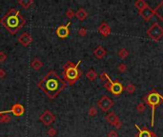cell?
<instances>
[{
  "label": "cell",
  "mask_w": 163,
  "mask_h": 137,
  "mask_svg": "<svg viewBox=\"0 0 163 137\" xmlns=\"http://www.w3.org/2000/svg\"><path fill=\"white\" fill-rule=\"evenodd\" d=\"M66 82L59 77L55 71H50L44 77L37 83V87L47 95L54 100L56 96L66 88Z\"/></svg>",
  "instance_id": "obj_1"
},
{
  "label": "cell",
  "mask_w": 163,
  "mask_h": 137,
  "mask_svg": "<svg viewBox=\"0 0 163 137\" xmlns=\"http://www.w3.org/2000/svg\"><path fill=\"white\" fill-rule=\"evenodd\" d=\"M0 23L11 34H16L26 23V19L16 9H11L0 19Z\"/></svg>",
  "instance_id": "obj_2"
},
{
  "label": "cell",
  "mask_w": 163,
  "mask_h": 137,
  "mask_svg": "<svg viewBox=\"0 0 163 137\" xmlns=\"http://www.w3.org/2000/svg\"><path fill=\"white\" fill-rule=\"evenodd\" d=\"M81 64V60H79L77 63H73L72 61H67L66 64L63 66L62 75L65 82L69 85H74L77 80L81 77L82 72L79 68V65Z\"/></svg>",
  "instance_id": "obj_3"
},
{
  "label": "cell",
  "mask_w": 163,
  "mask_h": 137,
  "mask_svg": "<svg viewBox=\"0 0 163 137\" xmlns=\"http://www.w3.org/2000/svg\"><path fill=\"white\" fill-rule=\"evenodd\" d=\"M163 96H161L157 91L153 90L151 91L150 93H148L145 97H144V100L147 103V105H149L152 108V122H151V126L153 127L154 126V109L155 107L158 106L162 101Z\"/></svg>",
  "instance_id": "obj_4"
},
{
  "label": "cell",
  "mask_w": 163,
  "mask_h": 137,
  "mask_svg": "<svg viewBox=\"0 0 163 137\" xmlns=\"http://www.w3.org/2000/svg\"><path fill=\"white\" fill-rule=\"evenodd\" d=\"M146 33L151 39L157 41L160 39L161 37H163V28L158 24V23H154V24L147 30Z\"/></svg>",
  "instance_id": "obj_5"
},
{
  "label": "cell",
  "mask_w": 163,
  "mask_h": 137,
  "mask_svg": "<svg viewBox=\"0 0 163 137\" xmlns=\"http://www.w3.org/2000/svg\"><path fill=\"white\" fill-rule=\"evenodd\" d=\"M113 105H115V103H113V101L109 96H107V95H103L97 102V106L99 107V109L102 112H108Z\"/></svg>",
  "instance_id": "obj_6"
},
{
  "label": "cell",
  "mask_w": 163,
  "mask_h": 137,
  "mask_svg": "<svg viewBox=\"0 0 163 137\" xmlns=\"http://www.w3.org/2000/svg\"><path fill=\"white\" fill-rule=\"evenodd\" d=\"M13 113L14 116H22L25 112V108L23 105L19 104V103H17V104H14L12 108L8 110H1L0 112V114H8V113Z\"/></svg>",
  "instance_id": "obj_7"
},
{
  "label": "cell",
  "mask_w": 163,
  "mask_h": 137,
  "mask_svg": "<svg viewBox=\"0 0 163 137\" xmlns=\"http://www.w3.org/2000/svg\"><path fill=\"white\" fill-rule=\"evenodd\" d=\"M39 120L42 122L45 126H51L55 120V115L52 112L47 109L39 116Z\"/></svg>",
  "instance_id": "obj_8"
},
{
  "label": "cell",
  "mask_w": 163,
  "mask_h": 137,
  "mask_svg": "<svg viewBox=\"0 0 163 137\" xmlns=\"http://www.w3.org/2000/svg\"><path fill=\"white\" fill-rule=\"evenodd\" d=\"M109 82H110V88H109V91L117 96V95L121 94V93L123 91L124 88L122 86V84L118 81H113V80L109 77Z\"/></svg>",
  "instance_id": "obj_9"
},
{
  "label": "cell",
  "mask_w": 163,
  "mask_h": 137,
  "mask_svg": "<svg viewBox=\"0 0 163 137\" xmlns=\"http://www.w3.org/2000/svg\"><path fill=\"white\" fill-rule=\"evenodd\" d=\"M105 119L109 124L113 126L116 129H120L121 127H122V122L119 120V118L117 117V115L113 112L108 113L107 115H106Z\"/></svg>",
  "instance_id": "obj_10"
},
{
  "label": "cell",
  "mask_w": 163,
  "mask_h": 137,
  "mask_svg": "<svg viewBox=\"0 0 163 137\" xmlns=\"http://www.w3.org/2000/svg\"><path fill=\"white\" fill-rule=\"evenodd\" d=\"M71 24H72L71 22H68L66 25L59 26L58 28L56 29V35H57L59 38H61V39H65V38H67L70 34L69 27L71 26Z\"/></svg>",
  "instance_id": "obj_11"
},
{
  "label": "cell",
  "mask_w": 163,
  "mask_h": 137,
  "mask_svg": "<svg viewBox=\"0 0 163 137\" xmlns=\"http://www.w3.org/2000/svg\"><path fill=\"white\" fill-rule=\"evenodd\" d=\"M139 15L145 21H149V20H151V19H152V17L154 15V11L153 9H152V8H150L149 6H148V7L145 8V9L139 11Z\"/></svg>",
  "instance_id": "obj_12"
},
{
  "label": "cell",
  "mask_w": 163,
  "mask_h": 137,
  "mask_svg": "<svg viewBox=\"0 0 163 137\" xmlns=\"http://www.w3.org/2000/svg\"><path fill=\"white\" fill-rule=\"evenodd\" d=\"M18 42L24 47H27L33 42V37L29 32H24L18 37Z\"/></svg>",
  "instance_id": "obj_13"
},
{
  "label": "cell",
  "mask_w": 163,
  "mask_h": 137,
  "mask_svg": "<svg viewBox=\"0 0 163 137\" xmlns=\"http://www.w3.org/2000/svg\"><path fill=\"white\" fill-rule=\"evenodd\" d=\"M98 32L104 37H107L110 35V33H111V28H110V26L107 22H103L99 25V27H98Z\"/></svg>",
  "instance_id": "obj_14"
},
{
  "label": "cell",
  "mask_w": 163,
  "mask_h": 137,
  "mask_svg": "<svg viewBox=\"0 0 163 137\" xmlns=\"http://www.w3.org/2000/svg\"><path fill=\"white\" fill-rule=\"evenodd\" d=\"M135 128L138 131V134L136 135V137H152V131H149L146 127H143L141 129L137 125H135Z\"/></svg>",
  "instance_id": "obj_15"
},
{
  "label": "cell",
  "mask_w": 163,
  "mask_h": 137,
  "mask_svg": "<svg viewBox=\"0 0 163 137\" xmlns=\"http://www.w3.org/2000/svg\"><path fill=\"white\" fill-rule=\"evenodd\" d=\"M106 53H107V52H106V49L102 47V46H98L97 48H96L94 49V54L98 59L103 58V57L106 55Z\"/></svg>",
  "instance_id": "obj_16"
},
{
  "label": "cell",
  "mask_w": 163,
  "mask_h": 137,
  "mask_svg": "<svg viewBox=\"0 0 163 137\" xmlns=\"http://www.w3.org/2000/svg\"><path fill=\"white\" fill-rule=\"evenodd\" d=\"M154 15H157V16L163 22V0L157 6V8L154 10Z\"/></svg>",
  "instance_id": "obj_17"
},
{
  "label": "cell",
  "mask_w": 163,
  "mask_h": 137,
  "mask_svg": "<svg viewBox=\"0 0 163 137\" xmlns=\"http://www.w3.org/2000/svg\"><path fill=\"white\" fill-rule=\"evenodd\" d=\"M75 16H77V18L78 19V20L84 21L85 19L87 18V16H88V13H87L84 9L80 8V9H78V11L75 13Z\"/></svg>",
  "instance_id": "obj_18"
},
{
  "label": "cell",
  "mask_w": 163,
  "mask_h": 137,
  "mask_svg": "<svg viewBox=\"0 0 163 137\" xmlns=\"http://www.w3.org/2000/svg\"><path fill=\"white\" fill-rule=\"evenodd\" d=\"M31 67L35 71H38L43 67V62L38 58H33V61H32V63H31Z\"/></svg>",
  "instance_id": "obj_19"
},
{
  "label": "cell",
  "mask_w": 163,
  "mask_h": 137,
  "mask_svg": "<svg viewBox=\"0 0 163 137\" xmlns=\"http://www.w3.org/2000/svg\"><path fill=\"white\" fill-rule=\"evenodd\" d=\"M86 77L88 78L90 81H94V80L96 79V77H97V73L96 72V71L94 70H93V68H91V70H89L88 71L86 72Z\"/></svg>",
  "instance_id": "obj_20"
},
{
  "label": "cell",
  "mask_w": 163,
  "mask_h": 137,
  "mask_svg": "<svg viewBox=\"0 0 163 137\" xmlns=\"http://www.w3.org/2000/svg\"><path fill=\"white\" fill-rule=\"evenodd\" d=\"M135 6L139 11H141L143 9H145L146 7H148V4L144 1V0H137V1L135 2Z\"/></svg>",
  "instance_id": "obj_21"
},
{
  "label": "cell",
  "mask_w": 163,
  "mask_h": 137,
  "mask_svg": "<svg viewBox=\"0 0 163 137\" xmlns=\"http://www.w3.org/2000/svg\"><path fill=\"white\" fill-rule=\"evenodd\" d=\"M18 4L21 5L24 9H29V8L33 4V0H19Z\"/></svg>",
  "instance_id": "obj_22"
},
{
  "label": "cell",
  "mask_w": 163,
  "mask_h": 137,
  "mask_svg": "<svg viewBox=\"0 0 163 137\" xmlns=\"http://www.w3.org/2000/svg\"><path fill=\"white\" fill-rule=\"evenodd\" d=\"M12 120V117L8 114H0V123L1 124H6Z\"/></svg>",
  "instance_id": "obj_23"
},
{
  "label": "cell",
  "mask_w": 163,
  "mask_h": 137,
  "mask_svg": "<svg viewBox=\"0 0 163 137\" xmlns=\"http://www.w3.org/2000/svg\"><path fill=\"white\" fill-rule=\"evenodd\" d=\"M117 54H118V56L121 59H125L126 57L129 56V51L126 49H121L118 51V52H117Z\"/></svg>",
  "instance_id": "obj_24"
},
{
  "label": "cell",
  "mask_w": 163,
  "mask_h": 137,
  "mask_svg": "<svg viewBox=\"0 0 163 137\" xmlns=\"http://www.w3.org/2000/svg\"><path fill=\"white\" fill-rule=\"evenodd\" d=\"M126 91L128 93H130V94H132V93H134L135 91V90H136V88H135V86L134 85V84H128V85L126 86Z\"/></svg>",
  "instance_id": "obj_25"
},
{
  "label": "cell",
  "mask_w": 163,
  "mask_h": 137,
  "mask_svg": "<svg viewBox=\"0 0 163 137\" xmlns=\"http://www.w3.org/2000/svg\"><path fill=\"white\" fill-rule=\"evenodd\" d=\"M136 110H137V112H138L139 113L144 112L146 110V105L144 104V103L140 102L139 104L137 105V107H136Z\"/></svg>",
  "instance_id": "obj_26"
},
{
  "label": "cell",
  "mask_w": 163,
  "mask_h": 137,
  "mask_svg": "<svg viewBox=\"0 0 163 137\" xmlns=\"http://www.w3.org/2000/svg\"><path fill=\"white\" fill-rule=\"evenodd\" d=\"M47 134H48V136H50V137H55V136H56V134H57V131L54 128H51V129H48Z\"/></svg>",
  "instance_id": "obj_27"
},
{
  "label": "cell",
  "mask_w": 163,
  "mask_h": 137,
  "mask_svg": "<svg viewBox=\"0 0 163 137\" xmlns=\"http://www.w3.org/2000/svg\"><path fill=\"white\" fill-rule=\"evenodd\" d=\"M66 16L69 18V19H72L73 17H74L75 16V13L74 11L72 10V9H68L67 11H66Z\"/></svg>",
  "instance_id": "obj_28"
},
{
  "label": "cell",
  "mask_w": 163,
  "mask_h": 137,
  "mask_svg": "<svg viewBox=\"0 0 163 137\" xmlns=\"http://www.w3.org/2000/svg\"><path fill=\"white\" fill-rule=\"evenodd\" d=\"M117 70H118V71H120V72H125L127 71V65L124 63L119 64L118 66H117Z\"/></svg>",
  "instance_id": "obj_29"
},
{
  "label": "cell",
  "mask_w": 163,
  "mask_h": 137,
  "mask_svg": "<svg viewBox=\"0 0 163 137\" xmlns=\"http://www.w3.org/2000/svg\"><path fill=\"white\" fill-rule=\"evenodd\" d=\"M89 115L90 116H96L97 114V109L96 108H94V107H91V108L89 109Z\"/></svg>",
  "instance_id": "obj_30"
},
{
  "label": "cell",
  "mask_w": 163,
  "mask_h": 137,
  "mask_svg": "<svg viewBox=\"0 0 163 137\" xmlns=\"http://www.w3.org/2000/svg\"><path fill=\"white\" fill-rule=\"evenodd\" d=\"M7 59V55L4 52H0V63H4Z\"/></svg>",
  "instance_id": "obj_31"
},
{
  "label": "cell",
  "mask_w": 163,
  "mask_h": 137,
  "mask_svg": "<svg viewBox=\"0 0 163 137\" xmlns=\"http://www.w3.org/2000/svg\"><path fill=\"white\" fill-rule=\"evenodd\" d=\"M78 34L80 36H86L87 35V30L85 28H80L78 30Z\"/></svg>",
  "instance_id": "obj_32"
},
{
  "label": "cell",
  "mask_w": 163,
  "mask_h": 137,
  "mask_svg": "<svg viewBox=\"0 0 163 137\" xmlns=\"http://www.w3.org/2000/svg\"><path fill=\"white\" fill-rule=\"evenodd\" d=\"M99 77H100V79H101V81H107V78L109 77V75L106 73V72H103V73H101L100 75H99Z\"/></svg>",
  "instance_id": "obj_33"
},
{
  "label": "cell",
  "mask_w": 163,
  "mask_h": 137,
  "mask_svg": "<svg viewBox=\"0 0 163 137\" xmlns=\"http://www.w3.org/2000/svg\"><path fill=\"white\" fill-rule=\"evenodd\" d=\"M107 136L108 137H118V134H117V132L116 131H109Z\"/></svg>",
  "instance_id": "obj_34"
},
{
  "label": "cell",
  "mask_w": 163,
  "mask_h": 137,
  "mask_svg": "<svg viewBox=\"0 0 163 137\" xmlns=\"http://www.w3.org/2000/svg\"><path fill=\"white\" fill-rule=\"evenodd\" d=\"M6 76V71L3 68H0V79L5 78Z\"/></svg>",
  "instance_id": "obj_35"
},
{
  "label": "cell",
  "mask_w": 163,
  "mask_h": 137,
  "mask_svg": "<svg viewBox=\"0 0 163 137\" xmlns=\"http://www.w3.org/2000/svg\"><path fill=\"white\" fill-rule=\"evenodd\" d=\"M152 137H157V135L155 134L154 132H153V131H152Z\"/></svg>",
  "instance_id": "obj_36"
}]
</instances>
